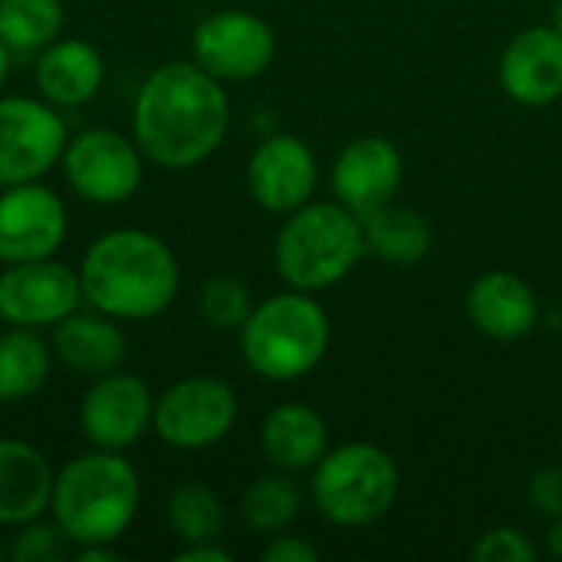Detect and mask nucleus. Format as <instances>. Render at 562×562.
I'll return each mask as SVG.
<instances>
[{
    "label": "nucleus",
    "mask_w": 562,
    "mask_h": 562,
    "mask_svg": "<svg viewBox=\"0 0 562 562\" xmlns=\"http://www.w3.org/2000/svg\"><path fill=\"white\" fill-rule=\"evenodd\" d=\"M105 59L102 53L79 36H56L46 49L36 53L33 82L40 95L56 109H79L102 89Z\"/></svg>",
    "instance_id": "obj_18"
},
{
    "label": "nucleus",
    "mask_w": 562,
    "mask_h": 562,
    "mask_svg": "<svg viewBox=\"0 0 562 562\" xmlns=\"http://www.w3.org/2000/svg\"><path fill=\"white\" fill-rule=\"evenodd\" d=\"M474 562H533L537 560V547L533 540L517 530V527H494L487 533L477 537L474 550H471Z\"/></svg>",
    "instance_id": "obj_29"
},
{
    "label": "nucleus",
    "mask_w": 562,
    "mask_h": 562,
    "mask_svg": "<svg viewBox=\"0 0 562 562\" xmlns=\"http://www.w3.org/2000/svg\"><path fill=\"white\" fill-rule=\"evenodd\" d=\"M234 557L227 553V550H221L217 547V540L214 543H184L178 553H175V562H231Z\"/></svg>",
    "instance_id": "obj_32"
},
{
    "label": "nucleus",
    "mask_w": 562,
    "mask_h": 562,
    "mask_svg": "<svg viewBox=\"0 0 562 562\" xmlns=\"http://www.w3.org/2000/svg\"><path fill=\"white\" fill-rule=\"evenodd\" d=\"M69 231L63 198L40 184L23 181L0 188V260H43L56 257Z\"/></svg>",
    "instance_id": "obj_13"
},
{
    "label": "nucleus",
    "mask_w": 562,
    "mask_h": 562,
    "mask_svg": "<svg viewBox=\"0 0 562 562\" xmlns=\"http://www.w3.org/2000/svg\"><path fill=\"white\" fill-rule=\"evenodd\" d=\"M66 23L63 0H0V43L10 53L46 49Z\"/></svg>",
    "instance_id": "obj_24"
},
{
    "label": "nucleus",
    "mask_w": 562,
    "mask_h": 562,
    "mask_svg": "<svg viewBox=\"0 0 562 562\" xmlns=\"http://www.w3.org/2000/svg\"><path fill=\"white\" fill-rule=\"evenodd\" d=\"M56 471L49 458L20 438H0V527L40 520L53 501Z\"/></svg>",
    "instance_id": "obj_20"
},
{
    "label": "nucleus",
    "mask_w": 562,
    "mask_h": 562,
    "mask_svg": "<svg viewBox=\"0 0 562 562\" xmlns=\"http://www.w3.org/2000/svg\"><path fill=\"white\" fill-rule=\"evenodd\" d=\"M263 562H319V550L303 537H277L263 553Z\"/></svg>",
    "instance_id": "obj_31"
},
{
    "label": "nucleus",
    "mask_w": 562,
    "mask_h": 562,
    "mask_svg": "<svg viewBox=\"0 0 562 562\" xmlns=\"http://www.w3.org/2000/svg\"><path fill=\"white\" fill-rule=\"evenodd\" d=\"M53 356L86 375V379H99L109 375L115 369H122L125 356H128V336L119 326V319L99 313V310H76L66 319H59L53 326Z\"/></svg>",
    "instance_id": "obj_19"
},
{
    "label": "nucleus",
    "mask_w": 562,
    "mask_h": 562,
    "mask_svg": "<svg viewBox=\"0 0 562 562\" xmlns=\"http://www.w3.org/2000/svg\"><path fill=\"white\" fill-rule=\"evenodd\" d=\"M69 547H72V543H69L66 533L56 527V520L43 524V517H40V520H30V524L16 527V537H13V543H10V560L56 562L66 560Z\"/></svg>",
    "instance_id": "obj_28"
},
{
    "label": "nucleus",
    "mask_w": 562,
    "mask_h": 562,
    "mask_svg": "<svg viewBox=\"0 0 562 562\" xmlns=\"http://www.w3.org/2000/svg\"><path fill=\"white\" fill-rule=\"evenodd\" d=\"M237 392L217 375H188L155 398L151 431L175 451H201L231 435Z\"/></svg>",
    "instance_id": "obj_7"
},
{
    "label": "nucleus",
    "mask_w": 562,
    "mask_h": 562,
    "mask_svg": "<svg viewBox=\"0 0 562 562\" xmlns=\"http://www.w3.org/2000/svg\"><path fill=\"white\" fill-rule=\"evenodd\" d=\"M10 56H13V53H10V49L0 43V89H3V82H7V72H10Z\"/></svg>",
    "instance_id": "obj_35"
},
{
    "label": "nucleus",
    "mask_w": 562,
    "mask_h": 562,
    "mask_svg": "<svg viewBox=\"0 0 562 562\" xmlns=\"http://www.w3.org/2000/svg\"><path fill=\"white\" fill-rule=\"evenodd\" d=\"M53 369V346L40 329L10 326L0 333V405H16L33 398Z\"/></svg>",
    "instance_id": "obj_23"
},
{
    "label": "nucleus",
    "mask_w": 562,
    "mask_h": 562,
    "mask_svg": "<svg viewBox=\"0 0 562 562\" xmlns=\"http://www.w3.org/2000/svg\"><path fill=\"white\" fill-rule=\"evenodd\" d=\"M79 283L82 303L119 323H138L161 316L175 303L181 263L158 234L115 227L82 254Z\"/></svg>",
    "instance_id": "obj_2"
},
{
    "label": "nucleus",
    "mask_w": 562,
    "mask_h": 562,
    "mask_svg": "<svg viewBox=\"0 0 562 562\" xmlns=\"http://www.w3.org/2000/svg\"><path fill=\"white\" fill-rule=\"evenodd\" d=\"M547 550H550V557L562 560V517H557L547 530Z\"/></svg>",
    "instance_id": "obj_34"
},
{
    "label": "nucleus",
    "mask_w": 562,
    "mask_h": 562,
    "mask_svg": "<svg viewBox=\"0 0 562 562\" xmlns=\"http://www.w3.org/2000/svg\"><path fill=\"white\" fill-rule=\"evenodd\" d=\"M300 504L303 497L293 474L273 468V474H263L247 484L240 497V517L254 533H280L300 517Z\"/></svg>",
    "instance_id": "obj_25"
},
{
    "label": "nucleus",
    "mask_w": 562,
    "mask_h": 562,
    "mask_svg": "<svg viewBox=\"0 0 562 562\" xmlns=\"http://www.w3.org/2000/svg\"><path fill=\"white\" fill-rule=\"evenodd\" d=\"M155 395L145 379L132 372H109L92 379L79 405V428L92 448L128 451L151 431Z\"/></svg>",
    "instance_id": "obj_12"
},
{
    "label": "nucleus",
    "mask_w": 562,
    "mask_h": 562,
    "mask_svg": "<svg viewBox=\"0 0 562 562\" xmlns=\"http://www.w3.org/2000/svg\"><path fill=\"white\" fill-rule=\"evenodd\" d=\"M319 181L313 148L290 132L267 135L247 161V191L270 214H290L313 201Z\"/></svg>",
    "instance_id": "obj_14"
},
{
    "label": "nucleus",
    "mask_w": 562,
    "mask_h": 562,
    "mask_svg": "<svg viewBox=\"0 0 562 562\" xmlns=\"http://www.w3.org/2000/svg\"><path fill=\"white\" fill-rule=\"evenodd\" d=\"M527 501L543 517H562V468H540L527 484Z\"/></svg>",
    "instance_id": "obj_30"
},
{
    "label": "nucleus",
    "mask_w": 562,
    "mask_h": 562,
    "mask_svg": "<svg viewBox=\"0 0 562 562\" xmlns=\"http://www.w3.org/2000/svg\"><path fill=\"white\" fill-rule=\"evenodd\" d=\"M69 128L43 95H0V188L40 181L59 165Z\"/></svg>",
    "instance_id": "obj_9"
},
{
    "label": "nucleus",
    "mask_w": 562,
    "mask_h": 562,
    "mask_svg": "<svg viewBox=\"0 0 562 562\" xmlns=\"http://www.w3.org/2000/svg\"><path fill=\"white\" fill-rule=\"evenodd\" d=\"M398 481V464L385 448L339 445L313 468V504L336 527H369L395 507Z\"/></svg>",
    "instance_id": "obj_6"
},
{
    "label": "nucleus",
    "mask_w": 562,
    "mask_h": 562,
    "mask_svg": "<svg viewBox=\"0 0 562 562\" xmlns=\"http://www.w3.org/2000/svg\"><path fill=\"white\" fill-rule=\"evenodd\" d=\"M260 451L277 471H313L329 451V425L313 405H277L260 425Z\"/></svg>",
    "instance_id": "obj_21"
},
{
    "label": "nucleus",
    "mask_w": 562,
    "mask_h": 562,
    "mask_svg": "<svg viewBox=\"0 0 562 562\" xmlns=\"http://www.w3.org/2000/svg\"><path fill=\"white\" fill-rule=\"evenodd\" d=\"M468 319L471 326L497 342H514L533 333L537 316H540V303L533 286L510 270H491L481 273L464 300Z\"/></svg>",
    "instance_id": "obj_17"
},
{
    "label": "nucleus",
    "mask_w": 562,
    "mask_h": 562,
    "mask_svg": "<svg viewBox=\"0 0 562 562\" xmlns=\"http://www.w3.org/2000/svg\"><path fill=\"white\" fill-rule=\"evenodd\" d=\"M366 254L362 221L339 201H306L286 214L273 240L280 280L303 293L342 283Z\"/></svg>",
    "instance_id": "obj_4"
},
{
    "label": "nucleus",
    "mask_w": 562,
    "mask_h": 562,
    "mask_svg": "<svg viewBox=\"0 0 562 562\" xmlns=\"http://www.w3.org/2000/svg\"><path fill=\"white\" fill-rule=\"evenodd\" d=\"M82 306L79 270L56 257L20 260L0 270V319L7 326L53 329Z\"/></svg>",
    "instance_id": "obj_11"
},
{
    "label": "nucleus",
    "mask_w": 562,
    "mask_h": 562,
    "mask_svg": "<svg viewBox=\"0 0 562 562\" xmlns=\"http://www.w3.org/2000/svg\"><path fill=\"white\" fill-rule=\"evenodd\" d=\"M142 481L122 451L92 448L56 471L49 514L72 547L115 543L135 520Z\"/></svg>",
    "instance_id": "obj_3"
},
{
    "label": "nucleus",
    "mask_w": 562,
    "mask_h": 562,
    "mask_svg": "<svg viewBox=\"0 0 562 562\" xmlns=\"http://www.w3.org/2000/svg\"><path fill=\"white\" fill-rule=\"evenodd\" d=\"M405 178V158L385 135L352 138L333 161V194L356 214L389 204Z\"/></svg>",
    "instance_id": "obj_15"
},
{
    "label": "nucleus",
    "mask_w": 562,
    "mask_h": 562,
    "mask_svg": "<svg viewBox=\"0 0 562 562\" xmlns=\"http://www.w3.org/2000/svg\"><path fill=\"white\" fill-rule=\"evenodd\" d=\"M359 221H362L366 250L385 263L412 267V263L425 260L431 250V240H435L431 224L415 207H402V204L389 201L382 207L359 214Z\"/></svg>",
    "instance_id": "obj_22"
},
{
    "label": "nucleus",
    "mask_w": 562,
    "mask_h": 562,
    "mask_svg": "<svg viewBox=\"0 0 562 562\" xmlns=\"http://www.w3.org/2000/svg\"><path fill=\"white\" fill-rule=\"evenodd\" d=\"M142 148L119 128H86L63 148V178L89 204H125L142 188Z\"/></svg>",
    "instance_id": "obj_8"
},
{
    "label": "nucleus",
    "mask_w": 562,
    "mask_h": 562,
    "mask_svg": "<svg viewBox=\"0 0 562 562\" xmlns=\"http://www.w3.org/2000/svg\"><path fill=\"white\" fill-rule=\"evenodd\" d=\"M72 557L79 562H119V550H112V543H89L72 547Z\"/></svg>",
    "instance_id": "obj_33"
},
{
    "label": "nucleus",
    "mask_w": 562,
    "mask_h": 562,
    "mask_svg": "<svg viewBox=\"0 0 562 562\" xmlns=\"http://www.w3.org/2000/svg\"><path fill=\"white\" fill-rule=\"evenodd\" d=\"M191 53L201 69H207L221 82H247L267 72L277 53L273 26L240 7L207 13L191 36Z\"/></svg>",
    "instance_id": "obj_10"
},
{
    "label": "nucleus",
    "mask_w": 562,
    "mask_h": 562,
    "mask_svg": "<svg viewBox=\"0 0 562 562\" xmlns=\"http://www.w3.org/2000/svg\"><path fill=\"white\" fill-rule=\"evenodd\" d=\"M254 293L237 277H211L198 293V313L201 319L217 333H240L247 316L254 313Z\"/></svg>",
    "instance_id": "obj_27"
},
{
    "label": "nucleus",
    "mask_w": 562,
    "mask_h": 562,
    "mask_svg": "<svg viewBox=\"0 0 562 562\" xmlns=\"http://www.w3.org/2000/svg\"><path fill=\"white\" fill-rule=\"evenodd\" d=\"M501 89L517 105H550L562 95V33L553 26L520 30L501 53Z\"/></svg>",
    "instance_id": "obj_16"
},
{
    "label": "nucleus",
    "mask_w": 562,
    "mask_h": 562,
    "mask_svg": "<svg viewBox=\"0 0 562 562\" xmlns=\"http://www.w3.org/2000/svg\"><path fill=\"white\" fill-rule=\"evenodd\" d=\"M550 26L562 33V0H557V7H553V16H550Z\"/></svg>",
    "instance_id": "obj_36"
},
{
    "label": "nucleus",
    "mask_w": 562,
    "mask_h": 562,
    "mask_svg": "<svg viewBox=\"0 0 562 562\" xmlns=\"http://www.w3.org/2000/svg\"><path fill=\"white\" fill-rule=\"evenodd\" d=\"M165 520L181 543H214L224 533L227 510L207 484H181L168 497Z\"/></svg>",
    "instance_id": "obj_26"
},
{
    "label": "nucleus",
    "mask_w": 562,
    "mask_h": 562,
    "mask_svg": "<svg viewBox=\"0 0 562 562\" xmlns=\"http://www.w3.org/2000/svg\"><path fill=\"white\" fill-rule=\"evenodd\" d=\"M231 128V99L221 79L194 59L151 69L132 105V138L142 155L165 171H184L207 161Z\"/></svg>",
    "instance_id": "obj_1"
},
{
    "label": "nucleus",
    "mask_w": 562,
    "mask_h": 562,
    "mask_svg": "<svg viewBox=\"0 0 562 562\" xmlns=\"http://www.w3.org/2000/svg\"><path fill=\"white\" fill-rule=\"evenodd\" d=\"M240 356L267 382L310 375L329 349V316L313 293L286 290L254 306L240 326Z\"/></svg>",
    "instance_id": "obj_5"
}]
</instances>
